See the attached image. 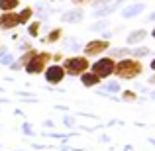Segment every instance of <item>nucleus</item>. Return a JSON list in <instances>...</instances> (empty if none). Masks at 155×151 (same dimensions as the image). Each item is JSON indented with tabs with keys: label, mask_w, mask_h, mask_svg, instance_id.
Masks as SVG:
<instances>
[{
	"label": "nucleus",
	"mask_w": 155,
	"mask_h": 151,
	"mask_svg": "<svg viewBox=\"0 0 155 151\" xmlns=\"http://www.w3.org/2000/svg\"><path fill=\"white\" fill-rule=\"evenodd\" d=\"M149 20H151V22H153V20H155V12H153V14H151V16H149Z\"/></svg>",
	"instance_id": "aec40b11"
},
{
	"label": "nucleus",
	"mask_w": 155,
	"mask_h": 151,
	"mask_svg": "<svg viewBox=\"0 0 155 151\" xmlns=\"http://www.w3.org/2000/svg\"><path fill=\"white\" fill-rule=\"evenodd\" d=\"M61 67L65 69L67 75L81 77L84 71L91 69V61H88V57H84V55H75V57H67V59H63V65H61Z\"/></svg>",
	"instance_id": "f03ea898"
},
{
	"label": "nucleus",
	"mask_w": 155,
	"mask_h": 151,
	"mask_svg": "<svg viewBox=\"0 0 155 151\" xmlns=\"http://www.w3.org/2000/svg\"><path fill=\"white\" fill-rule=\"evenodd\" d=\"M149 83H153V84H155V75L151 77V79H149Z\"/></svg>",
	"instance_id": "412c9836"
},
{
	"label": "nucleus",
	"mask_w": 155,
	"mask_h": 151,
	"mask_svg": "<svg viewBox=\"0 0 155 151\" xmlns=\"http://www.w3.org/2000/svg\"><path fill=\"white\" fill-rule=\"evenodd\" d=\"M110 49V41L108 39H91L87 45L83 47L84 57H96V55H102L104 51Z\"/></svg>",
	"instance_id": "39448f33"
},
{
	"label": "nucleus",
	"mask_w": 155,
	"mask_h": 151,
	"mask_svg": "<svg viewBox=\"0 0 155 151\" xmlns=\"http://www.w3.org/2000/svg\"><path fill=\"white\" fill-rule=\"evenodd\" d=\"M20 0H0V12H14L18 10Z\"/></svg>",
	"instance_id": "9d476101"
},
{
	"label": "nucleus",
	"mask_w": 155,
	"mask_h": 151,
	"mask_svg": "<svg viewBox=\"0 0 155 151\" xmlns=\"http://www.w3.org/2000/svg\"><path fill=\"white\" fill-rule=\"evenodd\" d=\"M51 51H38L34 57H31L30 63L24 65V69H26V73H30V75H39V73L45 71V67L51 63Z\"/></svg>",
	"instance_id": "7ed1b4c3"
},
{
	"label": "nucleus",
	"mask_w": 155,
	"mask_h": 151,
	"mask_svg": "<svg viewBox=\"0 0 155 151\" xmlns=\"http://www.w3.org/2000/svg\"><path fill=\"white\" fill-rule=\"evenodd\" d=\"M151 35H153V38H155V28H153V31H151Z\"/></svg>",
	"instance_id": "5701e85b"
},
{
	"label": "nucleus",
	"mask_w": 155,
	"mask_h": 151,
	"mask_svg": "<svg viewBox=\"0 0 155 151\" xmlns=\"http://www.w3.org/2000/svg\"><path fill=\"white\" fill-rule=\"evenodd\" d=\"M34 8L31 6H26V8H22V10L18 12V24L20 26H28V24L31 22V18H34Z\"/></svg>",
	"instance_id": "6e6552de"
},
{
	"label": "nucleus",
	"mask_w": 155,
	"mask_h": 151,
	"mask_svg": "<svg viewBox=\"0 0 155 151\" xmlns=\"http://www.w3.org/2000/svg\"><path fill=\"white\" fill-rule=\"evenodd\" d=\"M140 10H141V6L137 4V6H132L130 10H126V12H124V16H126V18H132V16H134V14H137Z\"/></svg>",
	"instance_id": "dca6fc26"
},
{
	"label": "nucleus",
	"mask_w": 155,
	"mask_h": 151,
	"mask_svg": "<svg viewBox=\"0 0 155 151\" xmlns=\"http://www.w3.org/2000/svg\"><path fill=\"white\" fill-rule=\"evenodd\" d=\"M81 16H83V12H81V10H73V12H67V14L63 16V20L73 22V20H81Z\"/></svg>",
	"instance_id": "2eb2a0df"
},
{
	"label": "nucleus",
	"mask_w": 155,
	"mask_h": 151,
	"mask_svg": "<svg viewBox=\"0 0 155 151\" xmlns=\"http://www.w3.org/2000/svg\"><path fill=\"white\" fill-rule=\"evenodd\" d=\"M18 24V12H0V30L8 31V30H14Z\"/></svg>",
	"instance_id": "0eeeda50"
},
{
	"label": "nucleus",
	"mask_w": 155,
	"mask_h": 151,
	"mask_svg": "<svg viewBox=\"0 0 155 151\" xmlns=\"http://www.w3.org/2000/svg\"><path fill=\"white\" fill-rule=\"evenodd\" d=\"M114 65H116V61H114L112 57H98V59L92 63L91 71L94 73L98 79H108L110 75H114Z\"/></svg>",
	"instance_id": "20e7f679"
},
{
	"label": "nucleus",
	"mask_w": 155,
	"mask_h": 151,
	"mask_svg": "<svg viewBox=\"0 0 155 151\" xmlns=\"http://www.w3.org/2000/svg\"><path fill=\"white\" fill-rule=\"evenodd\" d=\"M61 38H63V30H61V28H53L49 34L45 35V41L47 43H57Z\"/></svg>",
	"instance_id": "9b49d317"
},
{
	"label": "nucleus",
	"mask_w": 155,
	"mask_h": 151,
	"mask_svg": "<svg viewBox=\"0 0 155 151\" xmlns=\"http://www.w3.org/2000/svg\"><path fill=\"white\" fill-rule=\"evenodd\" d=\"M43 77H45V80L49 84H59V83H63V79L67 77V73H65V69L61 67L59 63H53V65H47L45 67Z\"/></svg>",
	"instance_id": "423d86ee"
},
{
	"label": "nucleus",
	"mask_w": 155,
	"mask_h": 151,
	"mask_svg": "<svg viewBox=\"0 0 155 151\" xmlns=\"http://www.w3.org/2000/svg\"><path fill=\"white\" fill-rule=\"evenodd\" d=\"M39 28H41V22H39V20H31V22L28 24V34H30L31 38H38Z\"/></svg>",
	"instance_id": "4468645a"
},
{
	"label": "nucleus",
	"mask_w": 155,
	"mask_h": 151,
	"mask_svg": "<svg viewBox=\"0 0 155 151\" xmlns=\"http://www.w3.org/2000/svg\"><path fill=\"white\" fill-rule=\"evenodd\" d=\"M122 98L128 100V102H134V100H136V94H134L132 90H124V92H122Z\"/></svg>",
	"instance_id": "f3484780"
},
{
	"label": "nucleus",
	"mask_w": 155,
	"mask_h": 151,
	"mask_svg": "<svg viewBox=\"0 0 155 151\" xmlns=\"http://www.w3.org/2000/svg\"><path fill=\"white\" fill-rule=\"evenodd\" d=\"M100 80H102V79H98V77H96L91 69H88V71H84L83 75H81V83H83L84 87H96V84H100Z\"/></svg>",
	"instance_id": "1a4fd4ad"
},
{
	"label": "nucleus",
	"mask_w": 155,
	"mask_h": 151,
	"mask_svg": "<svg viewBox=\"0 0 155 151\" xmlns=\"http://www.w3.org/2000/svg\"><path fill=\"white\" fill-rule=\"evenodd\" d=\"M71 2L75 4V6H79V8H81V6H87V4H91L92 0H71Z\"/></svg>",
	"instance_id": "a211bd4d"
},
{
	"label": "nucleus",
	"mask_w": 155,
	"mask_h": 151,
	"mask_svg": "<svg viewBox=\"0 0 155 151\" xmlns=\"http://www.w3.org/2000/svg\"><path fill=\"white\" fill-rule=\"evenodd\" d=\"M136 2H137V0H136ZM140 2H141V0H140Z\"/></svg>",
	"instance_id": "b1692460"
},
{
	"label": "nucleus",
	"mask_w": 155,
	"mask_h": 151,
	"mask_svg": "<svg viewBox=\"0 0 155 151\" xmlns=\"http://www.w3.org/2000/svg\"><path fill=\"white\" fill-rule=\"evenodd\" d=\"M145 35H147V31H145V30H134L132 34L128 35V43H132V45H134V43L141 41V39H143Z\"/></svg>",
	"instance_id": "f8f14e48"
},
{
	"label": "nucleus",
	"mask_w": 155,
	"mask_h": 151,
	"mask_svg": "<svg viewBox=\"0 0 155 151\" xmlns=\"http://www.w3.org/2000/svg\"><path fill=\"white\" fill-rule=\"evenodd\" d=\"M151 69H153V71H155V59L151 61Z\"/></svg>",
	"instance_id": "4be33fe9"
},
{
	"label": "nucleus",
	"mask_w": 155,
	"mask_h": 151,
	"mask_svg": "<svg viewBox=\"0 0 155 151\" xmlns=\"http://www.w3.org/2000/svg\"><path fill=\"white\" fill-rule=\"evenodd\" d=\"M51 59L59 63V61H63V55H61V53H53V55H51Z\"/></svg>",
	"instance_id": "6ab92c4d"
},
{
	"label": "nucleus",
	"mask_w": 155,
	"mask_h": 151,
	"mask_svg": "<svg viewBox=\"0 0 155 151\" xmlns=\"http://www.w3.org/2000/svg\"><path fill=\"white\" fill-rule=\"evenodd\" d=\"M143 73V63L140 59H122L114 65V75L122 80H132Z\"/></svg>",
	"instance_id": "f257e3e1"
},
{
	"label": "nucleus",
	"mask_w": 155,
	"mask_h": 151,
	"mask_svg": "<svg viewBox=\"0 0 155 151\" xmlns=\"http://www.w3.org/2000/svg\"><path fill=\"white\" fill-rule=\"evenodd\" d=\"M38 53V49H34V47H30V49H26V53H24L22 57H20V61H18V67H24L26 63H30L31 61V57Z\"/></svg>",
	"instance_id": "ddd939ff"
},
{
	"label": "nucleus",
	"mask_w": 155,
	"mask_h": 151,
	"mask_svg": "<svg viewBox=\"0 0 155 151\" xmlns=\"http://www.w3.org/2000/svg\"><path fill=\"white\" fill-rule=\"evenodd\" d=\"M0 47H2V45H0Z\"/></svg>",
	"instance_id": "393cba45"
}]
</instances>
